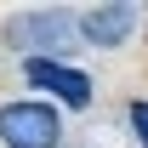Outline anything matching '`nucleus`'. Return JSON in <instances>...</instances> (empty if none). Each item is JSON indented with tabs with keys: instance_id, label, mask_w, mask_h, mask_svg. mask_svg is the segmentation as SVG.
Listing matches in <instances>:
<instances>
[{
	"instance_id": "f03ea898",
	"label": "nucleus",
	"mask_w": 148,
	"mask_h": 148,
	"mask_svg": "<svg viewBox=\"0 0 148 148\" xmlns=\"http://www.w3.org/2000/svg\"><path fill=\"white\" fill-rule=\"evenodd\" d=\"M0 137H6V148H57L63 125H57V108H46V103H6Z\"/></svg>"
},
{
	"instance_id": "39448f33",
	"label": "nucleus",
	"mask_w": 148,
	"mask_h": 148,
	"mask_svg": "<svg viewBox=\"0 0 148 148\" xmlns=\"http://www.w3.org/2000/svg\"><path fill=\"white\" fill-rule=\"evenodd\" d=\"M131 125H137V137H143V148H148V103H131Z\"/></svg>"
},
{
	"instance_id": "20e7f679",
	"label": "nucleus",
	"mask_w": 148,
	"mask_h": 148,
	"mask_svg": "<svg viewBox=\"0 0 148 148\" xmlns=\"http://www.w3.org/2000/svg\"><path fill=\"white\" fill-rule=\"evenodd\" d=\"M74 23H80V34L91 40V46L108 51V46H125V34L137 29V6H125V0L120 6H91V12H80Z\"/></svg>"
},
{
	"instance_id": "7ed1b4c3",
	"label": "nucleus",
	"mask_w": 148,
	"mask_h": 148,
	"mask_svg": "<svg viewBox=\"0 0 148 148\" xmlns=\"http://www.w3.org/2000/svg\"><path fill=\"white\" fill-rule=\"evenodd\" d=\"M23 74H29V86L63 97L69 108H86V103H91V80H86L80 69H69V63H57V57H29Z\"/></svg>"
},
{
	"instance_id": "f257e3e1",
	"label": "nucleus",
	"mask_w": 148,
	"mask_h": 148,
	"mask_svg": "<svg viewBox=\"0 0 148 148\" xmlns=\"http://www.w3.org/2000/svg\"><path fill=\"white\" fill-rule=\"evenodd\" d=\"M6 40L17 46V51H63V46H74L80 40V23H74V12H23V17L6 23Z\"/></svg>"
}]
</instances>
